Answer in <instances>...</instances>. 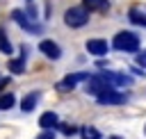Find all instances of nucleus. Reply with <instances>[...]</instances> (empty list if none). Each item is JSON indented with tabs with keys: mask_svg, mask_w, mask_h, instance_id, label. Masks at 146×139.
<instances>
[{
	"mask_svg": "<svg viewBox=\"0 0 146 139\" xmlns=\"http://www.w3.org/2000/svg\"><path fill=\"white\" fill-rule=\"evenodd\" d=\"M144 132H146V130H144Z\"/></svg>",
	"mask_w": 146,
	"mask_h": 139,
	"instance_id": "23",
	"label": "nucleus"
},
{
	"mask_svg": "<svg viewBox=\"0 0 146 139\" xmlns=\"http://www.w3.org/2000/svg\"><path fill=\"white\" fill-rule=\"evenodd\" d=\"M11 21H14V23H18L23 30H27V32H32V34H34V32H36V34L41 32V25H39L34 18H30L23 9H14V11H11Z\"/></svg>",
	"mask_w": 146,
	"mask_h": 139,
	"instance_id": "4",
	"label": "nucleus"
},
{
	"mask_svg": "<svg viewBox=\"0 0 146 139\" xmlns=\"http://www.w3.org/2000/svg\"><path fill=\"white\" fill-rule=\"evenodd\" d=\"M57 128H59L64 134H75V132H78V128H73V125H68V123H59Z\"/></svg>",
	"mask_w": 146,
	"mask_h": 139,
	"instance_id": "18",
	"label": "nucleus"
},
{
	"mask_svg": "<svg viewBox=\"0 0 146 139\" xmlns=\"http://www.w3.org/2000/svg\"><path fill=\"white\" fill-rule=\"evenodd\" d=\"M87 11H107L110 9V0H82Z\"/></svg>",
	"mask_w": 146,
	"mask_h": 139,
	"instance_id": "13",
	"label": "nucleus"
},
{
	"mask_svg": "<svg viewBox=\"0 0 146 139\" xmlns=\"http://www.w3.org/2000/svg\"><path fill=\"white\" fill-rule=\"evenodd\" d=\"M128 93H123V91H116V89H110V91H105V93H100V96H96V100L100 103V105H123V103H128Z\"/></svg>",
	"mask_w": 146,
	"mask_h": 139,
	"instance_id": "5",
	"label": "nucleus"
},
{
	"mask_svg": "<svg viewBox=\"0 0 146 139\" xmlns=\"http://www.w3.org/2000/svg\"><path fill=\"white\" fill-rule=\"evenodd\" d=\"M112 89H116V87H130L132 84V77L128 75V73H119V71H100L98 73Z\"/></svg>",
	"mask_w": 146,
	"mask_h": 139,
	"instance_id": "3",
	"label": "nucleus"
},
{
	"mask_svg": "<svg viewBox=\"0 0 146 139\" xmlns=\"http://www.w3.org/2000/svg\"><path fill=\"white\" fill-rule=\"evenodd\" d=\"M84 80H89V73H68L64 80L57 82V91H71V89H75Z\"/></svg>",
	"mask_w": 146,
	"mask_h": 139,
	"instance_id": "6",
	"label": "nucleus"
},
{
	"mask_svg": "<svg viewBox=\"0 0 146 139\" xmlns=\"http://www.w3.org/2000/svg\"><path fill=\"white\" fill-rule=\"evenodd\" d=\"M39 98H41L39 91H30V93H25V98L21 100V109H23V112H32V109L36 107Z\"/></svg>",
	"mask_w": 146,
	"mask_h": 139,
	"instance_id": "11",
	"label": "nucleus"
},
{
	"mask_svg": "<svg viewBox=\"0 0 146 139\" xmlns=\"http://www.w3.org/2000/svg\"><path fill=\"white\" fill-rule=\"evenodd\" d=\"M137 64H139L141 68H146V48H144L141 52H137Z\"/></svg>",
	"mask_w": 146,
	"mask_h": 139,
	"instance_id": "19",
	"label": "nucleus"
},
{
	"mask_svg": "<svg viewBox=\"0 0 146 139\" xmlns=\"http://www.w3.org/2000/svg\"><path fill=\"white\" fill-rule=\"evenodd\" d=\"M7 84H9V77H0V91H2Z\"/></svg>",
	"mask_w": 146,
	"mask_h": 139,
	"instance_id": "21",
	"label": "nucleus"
},
{
	"mask_svg": "<svg viewBox=\"0 0 146 139\" xmlns=\"http://www.w3.org/2000/svg\"><path fill=\"white\" fill-rule=\"evenodd\" d=\"M39 125H41L43 130H52V128L59 125V116H57L55 112H43V114L39 116Z\"/></svg>",
	"mask_w": 146,
	"mask_h": 139,
	"instance_id": "10",
	"label": "nucleus"
},
{
	"mask_svg": "<svg viewBox=\"0 0 146 139\" xmlns=\"http://www.w3.org/2000/svg\"><path fill=\"white\" fill-rule=\"evenodd\" d=\"M14 103H16L14 93H2V96H0V109H11Z\"/></svg>",
	"mask_w": 146,
	"mask_h": 139,
	"instance_id": "17",
	"label": "nucleus"
},
{
	"mask_svg": "<svg viewBox=\"0 0 146 139\" xmlns=\"http://www.w3.org/2000/svg\"><path fill=\"white\" fill-rule=\"evenodd\" d=\"M36 139H55V132H52V130H43Z\"/></svg>",
	"mask_w": 146,
	"mask_h": 139,
	"instance_id": "20",
	"label": "nucleus"
},
{
	"mask_svg": "<svg viewBox=\"0 0 146 139\" xmlns=\"http://www.w3.org/2000/svg\"><path fill=\"white\" fill-rule=\"evenodd\" d=\"M112 139H121V137H112Z\"/></svg>",
	"mask_w": 146,
	"mask_h": 139,
	"instance_id": "22",
	"label": "nucleus"
},
{
	"mask_svg": "<svg viewBox=\"0 0 146 139\" xmlns=\"http://www.w3.org/2000/svg\"><path fill=\"white\" fill-rule=\"evenodd\" d=\"M128 18H130L135 25H141V27H146V16H144V14H141L137 7H132V9L128 11Z\"/></svg>",
	"mask_w": 146,
	"mask_h": 139,
	"instance_id": "14",
	"label": "nucleus"
},
{
	"mask_svg": "<svg viewBox=\"0 0 146 139\" xmlns=\"http://www.w3.org/2000/svg\"><path fill=\"white\" fill-rule=\"evenodd\" d=\"M39 52H43L48 59H59V57H62V48H59L55 41H50V39H43V41L39 43Z\"/></svg>",
	"mask_w": 146,
	"mask_h": 139,
	"instance_id": "9",
	"label": "nucleus"
},
{
	"mask_svg": "<svg viewBox=\"0 0 146 139\" xmlns=\"http://www.w3.org/2000/svg\"><path fill=\"white\" fill-rule=\"evenodd\" d=\"M112 48H116L121 52H137L139 50V36L135 32H128V30L116 32L112 39Z\"/></svg>",
	"mask_w": 146,
	"mask_h": 139,
	"instance_id": "1",
	"label": "nucleus"
},
{
	"mask_svg": "<svg viewBox=\"0 0 146 139\" xmlns=\"http://www.w3.org/2000/svg\"><path fill=\"white\" fill-rule=\"evenodd\" d=\"M112 87L96 73V75H89V80H87V93H91V96H100V93H105V91H110Z\"/></svg>",
	"mask_w": 146,
	"mask_h": 139,
	"instance_id": "7",
	"label": "nucleus"
},
{
	"mask_svg": "<svg viewBox=\"0 0 146 139\" xmlns=\"http://www.w3.org/2000/svg\"><path fill=\"white\" fill-rule=\"evenodd\" d=\"M0 52H5V55L14 52V48H11V43H9V39H7V34H5L2 27H0Z\"/></svg>",
	"mask_w": 146,
	"mask_h": 139,
	"instance_id": "16",
	"label": "nucleus"
},
{
	"mask_svg": "<svg viewBox=\"0 0 146 139\" xmlns=\"http://www.w3.org/2000/svg\"><path fill=\"white\" fill-rule=\"evenodd\" d=\"M25 59H27V48H23V52H21L18 59H11V62H9V71L16 73V75L25 73Z\"/></svg>",
	"mask_w": 146,
	"mask_h": 139,
	"instance_id": "12",
	"label": "nucleus"
},
{
	"mask_svg": "<svg viewBox=\"0 0 146 139\" xmlns=\"http://www.w3.org/2000/svg\"><path fill=\"white\" fill-rule=\"evenodd\" d=\"M80 137H82V139H103L100 132H98L94 125H82V128H80Z\"/></svg>",
	"mask_w": 146,
	"mask_h": 139,
	"instance_id": "15",
	"label": "nucleus"
},
{
	"mask_svg": "<svg viewBox=\"0 0 146 139\" xmlns=\"http://www.w3.org/2000/svg\"><path fill=\"white\" fill-rule=\"evenodd\" d=\"M107 50H110V46H107V41H105V39H89V41H87V52H89V55L105 57V55H107Z\"/></svg>",
	"mask_w": 146,
	"mask_h": 139,
	"instance_id": "8",
	"label": "nucleus"
},
{
	"mask_svg": "<svg viewBox=\"0 0 146 139\" xmlns=\"http://www.w3.org/2000/svg\"><path fill=\"white\" fill-rule=\"evenodd\" d=\"M64 23L68 27H73V30L75 27H84L89 23V11L84 7H71V9L64 11Z\"/></svg>",
	"mask_w": 146,
	"mask_h": 139,
	"instance_id": "2",
	"label": "nucleus"
}]
</instances>
